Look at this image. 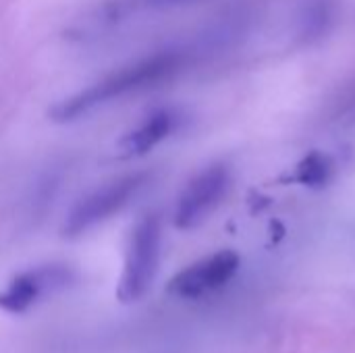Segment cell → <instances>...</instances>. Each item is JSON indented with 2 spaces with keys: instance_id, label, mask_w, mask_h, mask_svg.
<instances>
[{
  "instance_id": "1",
  "label": "cell",
  "mask_w": 355,
  "mask_h": 353,
  "mask_svg": "<svg viewBox=\"0 0 355 353\" xmlns=\"http://www.w3.org/2000/svg\"><path fill=\"white\" fill-rule=\"evenodd\" d=\"M189 60L191 54L185 48L173 46V48L156 50L121 69H114L112 73L104 75L96 83L87 85L85 89L64 98L52 108L50 117L56 123L77 121L79 117H85L96 108L112 104L114 100H123L131 94H139L175 79L179 73L187 69Z\"/></svg>"
},
{
  "instance_id": "2",
  "label": "cell",
  "mask_w": 355,
  "mask_h": 353,
  "mask_svg": "<svg viewBox=\"0 0 355 353\" xmlns=\"http://www.w3.org/2000/svg\"><path fill=\"white\" fill-rule=\"evenodd\" d=\"M162 256V223L156 214L144 216L131 231L116 295L123 304L141 300L152 287Z\"/></svg>"
},
{
  "instance_id": "3",
  "label": "cell",
  "mask_w": 355,
  "mask_h": 353,
  "mask_svg": "<svg viewBox=\"0 0 355 353\" xmlns=\"http://www.w3.org/2000/svg\"><path fill=\"white\" fill-rule=\"evenodd\" d=\"M146 183H148L146 173H131L100 185L98 189H94L73 206V210L64 221V235L77 237L110 221L114 214H119L135 200V196L146 187Z\"/></svg>"
},
{
  "instance_id": "4",
  "label": "cell",
  "mask_w": 355,
  "mask_h": 353,
  "mask_svg": "<svg viewBox=\"0 0 355 353\" xmlns=\"http://www.w3.org/2000/svg\"><path fill=\"white\" fill-rule=\"evenodd\" d=\"M231 185V173L225 164H210L198 173L181 191L175 208V225L179 229H193L204 223L220 204Z\"/></svg>"
},
{
  "instance_id": "5",
  "label": "cell",
  "mask_w": 355,
  "mask_h": 353,
  "mask_svg": "<svg viewBox=\"0 0 355 353\" xmlns=\"http://www.w3.org/2000/svg\"><path fill=\"white\" fill-rule=\"evenodd\" d=\"M239 262L241 260L233 250L216 252L177 273L168 283V291L183 300H198L225 287L239 270Z\"/></svg>"
},
{
  "instance_id": "6",
  "label": "cell",
  "mask_w": 355,
  "mask_h": 353,
  "mask_svg": "<svg viewBox=\"0 0 355 353\" xmlns=\"http://www.w3.org/2000/svg\"><path fill=\"white\" fill-rule=\"evenodd\" d=\"M69 281L71 273L64 266H44L21 273L0 291V310L21 314L29 310L44 293L62 289Z\"/></svg>"
},
{
  "instance_id": "7",
  "label": "cell",
  "mask_w": 355,
  "mask_h": 353,
  "mask_svg": "<svg viewBox=\"0 0 355 353\" xmlns=\"http://www.w3.org/2000/svg\"><path fill=\"white\" fill-rule=\"evenodd\" d=\"M179 125V114L171 108L150 112L137 127H133L121 141V148L129 156H144L168 139Z\"/></svg>"
},
{
  "instance_id": "8",
  "label": "cell",
  "mask_w": 355,
  "mask_h": 353,
  "mask_svg": "<svg viewBox=\"0 0 355 353\" xmlns=\"http://www.w3.org/2000/svg\"><path fill=\"white\" fill-rule=\"evenodd\" d=\"M333 175V160L322 152H310L297 162L293 173L285 175L283 183H300L306 187H324Z\"/></svg>"
},
{
  "instance_id": "9",
  "label": "cell",
  "mask_w": 355,
  "mask_h": 353,
  "mask_svg": "<svg viewBox=\"0 0 355 353\" xmlns=\"http://www.w3.org/2000/svg\"><path fill=\"white\" fill-rule=\"evenodd\" d=\"M331 23V8L324 0H316L312 2L304 17H302V33L312 37V35H320L322 31H327V25Z\"/></svg>"
},
{
  "instance_id": "10",
  "label": "cell",
  "mask_w": 355,
  "mask_h": 353,
  "mask_svg": "<svg viewBox=\"0 0 355 353\" xmlns=\"http://www.w3.org/2000/svg\"><path fill=\"white\" fill-rule=\"evenodd\" d=\"M193 0H133V6H148V8H164V6H177V4H187Z\"/></svg>"
}]
</instances>
